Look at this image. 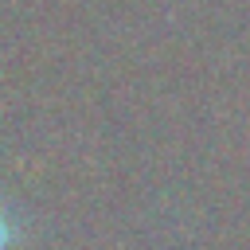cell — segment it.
I'll return each instance as SVG.
<instances>
[{
  "mask_svg": "<svg viewBox=\"0 0 250 250\" xmlns=\"http://www.w3.org/2000/svg\"><path fill=\"white\" fill-rule=\"evenodd\" d=\"M12 246V223H8V211L0 207V250Z\"/></svg>",
  "mask_w": 250,
  "mask_h": 250,
  "instance_id": "cell-1",
  "label": "cell"
}]
</instances>
